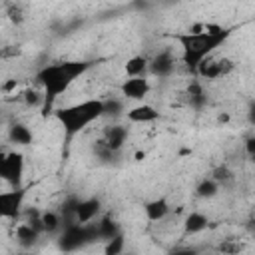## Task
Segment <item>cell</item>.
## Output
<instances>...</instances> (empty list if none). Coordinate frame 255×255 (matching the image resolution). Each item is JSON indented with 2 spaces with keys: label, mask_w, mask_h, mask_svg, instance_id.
I'll return each mask as SVG.
<instances>
[{
  "label": "cell",
  "mask_w": 255,
  "mask_h": 255,
  "mask_svg": "<svg viewBox=\"0 0 255 255\" xmlns=\"http://www.w3.org/2000/svg\"><path fill=\"white\" fill-rule=\"evenodd\" d=\"M6 16H8V20L12 24H22L24 22V12H22V8L16 2H12V4L6 6Z\"/></svg>",
  "instance_id": "7402d4cb"
},
{
  "label": "cell",
  "mask_w": 255,
  "mask_h": 255,
  "mask_svg": "<svg viewBox=\"0 0 255 255\" xmlns=\"http://www.w3.org/2000/svg\"><path fill=\"white\" fill-rule=\"evenodd\" d=\"M211 177L219 183V185H229L233 179H235V175H233V171L229 169V165H217V167H213V171H211Z\"/></svg>",
  "instance_id": "ffe728a7"
},
{
  "label": "cell",
  "mask_w": 255,
  "mask_h": 255,
  "mask_svg": "<svg viewBox=\"0 0 255 255\" xmlns=\"http://www.w3.org/2000/svg\"><path fill=\"white\" fill-rule=\"evenodd\" d=\"M243 149H245V153H247L249 157H255V135L245 137V141H243Z\"/></svg>",
  "instance_id": "cb8c5ba5"
},
{
  "label": "cell",
  "mask_w": 255,
  "mask_h": 255,
  "mask_svg": "<svg viewBox=\"0 0 255 255\" xmlns=\"http://www.w3.org/2000/svg\"><path fill=\"white\" fill-rule=\"evenodd\" d=\"M104 251H106L108 255H116V253H122V251H124V235H122V233H118L116 237L108 239V245L104 247Z\"/></svg>",
  "instance_id": "44dd1931"
},
{
  "label": "cell",
  "mask_w": 255,
  "mask_h": 255,
  "mask_svg": "<svg viewBox=\"0 0 255 255\" xmlns=\"http://www.w3.org/2000/svg\"><path fill=\"white\" fill-rule=\"evenodd\" d=\"M219 183L213 179V177H205V179H201L199 183H197V187H195V193H197V197H201V199H211V197H215L217 193H219Z\"/></svg>",
  "instance_id": "e0dca14e"
},
{
  "label": "cell",
  "mask_w": 255,
  "mask_h": 255,
  "mask_svg": "<svg viewBox=\"0 0 255 255\" xmlns=\"http://www.w3.org/2000/svg\"><path fill=\"white\" fill-rule=\"evenodd\" d=\"M187 32L189 34H205V22L203 20L201 22H191L187 26Z\"/></svg>",
  "instance_id": "d4e9b609"
},
{
  "label": "cell",
  "mask_w": 255,
  "mask_h": 255,
  "mask_svg": "<svg viewBox=\"0 0 255 255\" xmlns=\"http://www.w3.org/2000/svg\"><path fill=\"white\" fill-rule=\"evenodd\" d=\"M124 72H126L128 78L145 76L149 72V58L147 56H141V54H135V56L128 58V62L124 64Z\"/></svg>",
  "instance_id": "7c38bea8"
},
{
  "label": "cell",
  "mask_w": 255,
  "mask_h": 255,
  "mask_svg": "<svg viewBox=\"0 0 255 255\" xmlns=\"http://www.w3.org/2000/svg\"><path fill=\"white\" fill-rule=\"evenodd\" d=\"M56 120L60 122V126L64 128V137L66 141H70L72 137H76L78 133H82L90 124H94L96 120H100L102 116H106V100H84L72 106H64L54 110Z\"/></svg>",
  "instance_id": "7a4b0ae2"
},
{
  "label": "cell",
  "mask_w": 255,
  "mask_h": 255,
  "mask_svg": "<svg viewBox=\"0 0 255 255\" xmlns=\"http://www.w3.org/2000/svg\"><path fill=\"white\" fill-rule=\"evenodd\" d=\"M118 233H122L120 231V227L116 225V221L112 219V215H104L100 221H98V227H96V235L98 237H102V239H112V237H116Z\"/></svg>",
  "instance_id": "2e32d148"
},
{
  "label": "cell",
  "mask_w": 255,
  "mask_h": 255,
  "mask_svg": "<svg viewBox=\"0 0 255 255\" xmlns=\"http://www.w3.org/2000/svg\"><path fill=\"white\" fill-rule=\"evenodd\" d=\"M40 219H42V225H44L46 233H54V231H58L62 227V217L56 211H44L40 215Z\"/></svg>",
  "instance_id": "d6986e66"
},
{
  "label": "cell",
  "mask_w": 255,
  "mask_h": 255,
  "mask_svg": "<svg viewBox=\"0 0 255 255\" xmlns=\"http://www.w3.org/2000/svg\"><path fill=\"white\" fill-rule=\"evenodd\" d=\"M22 199H24V191L20 187H12L10 191H2L0 193V215L4 219H14L20 213Z\"/></svg>",
  "instance_id": "8992f818"
},
{
  "label": "cell",
  "mask_w": 255,
  "mask_h": 255,
  "mask_svg": "<svg viewBox=\"0 0 255 255\" xmlns=\"http://www.w3.org/2000/svg\"><path fill=\"white\" fill-rule=\"evenodd\" d=\"M126 135H128L126 128H122V126H112V128H106L104 137H102L100 141H102L110 151L118 153V151L124 147V143H126Z\"/></svg>",
  "instance_id": "8fae6325"
},
{
  "label": "cell",
  "mask_w": 255,
  "mask_h": 255,
  "mask_svg": "<svg viewBox=\"0 0 255 255\" xmlns=\"http://www.w3.org/2000/svg\"><path fill=\"white\" fill-rule=\"evenodd\" d=\"M177 66H179V64H177V58H175L171 52H167V50L155 54V56L149 60V72H151L153 76H159V78L169 76Z\"/></svg>",
  "instance_id": "52a82bcc"
},
{
  "label": "cell",
  "mask_w": 255,
  "mask_h": 255,
  "mask_svg": "<svg viewBox=\"0 0 255 255\" xmlns=\"http://www.w3.org/2000/svg\"><path fill=\"white\" fill-rule=\"evenodd\" d=\"M20 102L26 106V108H40L44 106L46 102V96H44V90L42 86H32V88H26L24 92H20Z\"/></svg>",
  "instance_id": "4fadbf2b"
},
{
  "label": "cell",
  "mask_w": 255,
  "mask_h": 255,
  "mask_svg": "<svg viewBox=\"0 0 255 255\" xmlns=\"http://www.w3.org/2000/svg\"><path fill=\"white\" fill-rule=\"evenodd\" d=\"M24 173V155L16 149L4 151L0 157V177L4 183H10L12 187H20Z\"/></svg>",
  "instance_id": "277c9868"
},
{
  "label": "cell",
  "mask_w": 255,
  "mask_h": 255,
  "mask_svg": "<svg viewBox=\"0 0 255 255\" xmlns=\"http://www.w3.org/2000/svg\"><path fill=\"white\" fill-rule=\"evenodd\" d=\"M251 159H253V161H255V157H251Z\"/></svg>",
  "instance_id": "83f0119b"
},
{
  "label": "cell",
  "mask_w": 255,
  "mask_h": 255,
  "mask_svg": "<svg viewBox=\"0 0 255 255\" xmlns=\"http://www.w3.org/2000/svg\"><path fill=\"white\" fill-rule=\"evenodd\" d=\"M207 215H203L201 211H191V213H187V217L183 219V229H185V233H199V231H203L205 227H207Z\"/></svg>",
  "instance_id": "9a60e30c"
},
{
  "label": "cell",
  "mask_w": 255,
  "mask_h": 255,
  "mask_svg": "<svg viewBox=\"0 0 255 255\" xmlns=\"http://www.w3.org/2000/svg\"><path fill=\"white\" fill-rule=\"evenodd\" d=\"M169 211H171V207H169V203H167L165 197L151 199V201H147V203L143 205V213H145L147 221H151V223L163 221V219L169 215Z\"/></svg>",
  "instance_id": "30bf717a"
},
{
  "label": "cell",
  "mask_w": 255,
  "mask_h": 255,
  "mask_svg": "<svg viewBox=\"0 0 255 255\" xmlns=\"http://www.w3.org/2000/svg\"><path fill=\"white\" fill-rule=\"evenodd\" d=\"M217 122H219V124H227V122H229V114H225V112L219 114V116H217Z\"/></svg>",
  "instance_id": "484cf974"
},
{
  "label": "cell",
  "mask_w": 255,
  "mask_h": 255,
  "mask_svg": "<svg viewBox=\"0 0 255 255\" xmlns=\"http://www.w3.org/2000/svg\"><path fill=\"white\" fill-rule=\"evenodd\" d=\"M100 209H102L100 199H96V197L82 199V201H78L76 207H74V219H76L78 223H82V225H88V223H92V221L98 217Z\"/></svg>",
  "instance_id": "ba28073f"
},
{
  "label": "cell",
  "mask_w": 255,
  "mask_h": 255,
  "mask_svg": "<svg viewBox=\"0 0 255 255\" xmlns=\"http://www.w3.org/2000/svg\"><path fill=\"white\" fill-rule=\"evenodd\" d=\"M179 48H181V58H179V64L191 74L195 76V70L199 66V62L203 58H207L209 54H213L229 36H213V34H189L187 30L185 32H177L171 36Z\"/></svg>",
  "instance_id": "3957f363"
},
{
  "label": "cell",
  "mask_w": 255,
  "mask_h": 255,
  "mask_svg": "<svg viewBox=\"0 0 255 255\" xmlns=\"http://www.w3.org/2000/svg\"><path fill=\"white\" fill-rule=\"evenodd\" d=\"M40 233H42V231H38L30 221L18 223V225L14 227V237H16L18 243H22V245H32V243H36V239H38Z\"/></svg>",
  "instance_id": "5bb4252c"
},
{
  "label": "cell",
  "mask_w": 255,
  "mask_h": 255,
  "mask_svg": "<svg viewBox=\"0 0 255 255\" xmlns=\"http://www.w3.org/2000/svg\"><path fill=\"white\" fill-rule=\"evenodd\" d=\"M10 139H12V143L28 145V143H32V131L22 124H14L10 128Z\"/></svg>",
  "instance_id": "ac0fdd59"
},
{
  "label": "cell",
  "mask_w": 255,
  "mask_h": 255,
  "mask_svg": "<svg viewBox=\"0 0 255 255\" xmlns=\"http://www.w3.org/2000/svg\"><path fill=\"white\" fill-rule=\"evenodd\" d=\"M249 116H251V122H255V108L251 110V114H249Z\"/></svg>",
  "instance_id": "4316f807"
},
{
  "label": "cell",
  "mask_w": 255,
  "mask_h": 255,
  "mask_svg": "<svg viewBox=\"0 0 255 255\" xmlns=\"http://www.w3.org/2000/svg\"><path fill=\"white\" fill-rule=\"evenodd\" d=\"M92 66L94 62H88V60H62V62H54V64L40 68L36 72V84L42 86L44 96H46L42 114L48 116L54 110V102L62 94H66L70 86L80 76H84Z\"/></svg>",
  "instance_id": "6da1fadb"
},
{
  "label": "cell",
  "mask_w": 255,
  "mask_h": 255,
  "mask_svg": "<svg viewBox=\"0 0 255 255\" xmlns=\"http://www.w3.org/2000/svg\"><path fill=\"white\" fill-rule=\"evenodd\" d=\"M126 120L131 124H151L159 120V112L151 104H137L126 112Z\"/></svg>",
  "instance_id": "9c48e42d"
},
{
  "label": "cell",
  "mask_w": 255,
  "mask_h": 255,
  "mask_svg": "<svg viewBox=\"0 0 255 255\" xmlns=\"http://www.w3.org/2000/svg\"><path fill=\"white\" fill-rule=\"evenodd\" d=\"M219 251H223V253H239V251H243V245L239 243V241H233V239H225L219 247H217Z\"/></svg>",
  "instance_id": "603a6c76"
},
{
  "label": "cell",
  "mask_w": 255,
  "mask_h": 255,
  "mask_svg": "<svg viewBox=\"0 0 255 255\" xmlns=\"http://www.w3.org/2000/svg\"><path fill=\"white\" fill-rule=\"evenodd\" d=\"M151 92V84L145 76H133V78H126L120 84V94L124 100H131V102H143L145 96H149Z\"/></svg>",
  "instance_id": "5b68a950"
}]
</instances>
